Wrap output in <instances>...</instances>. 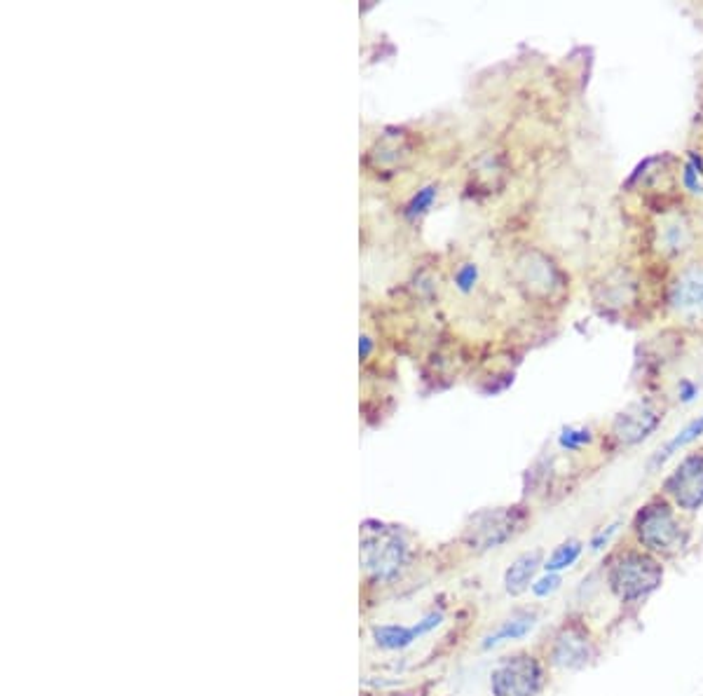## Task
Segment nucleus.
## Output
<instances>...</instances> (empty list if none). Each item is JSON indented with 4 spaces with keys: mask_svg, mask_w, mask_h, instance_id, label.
I'll list each match as a JSON object with an SVG mask.
<instances>
[{
    "mask_svg": "<svg viewBox=\"0 0 703 696\" xmlns=\"http://www.w3.org/2000/svg\"><path fill=\"white\" fill-rule=\"evenodd\" d=\"M661 584V569L650 558L626 553L609 569V586L621 601H638Z\"/></svg>",
    "mask_w": 703,
    "mask_h": 696,
    "instance_id": "f257e3e1",
    "label": "nucleus"
},
{
    "mask_svg": "<svg viewBox=\"0 0 703 696\" xmlns=\"http://www.w3.org/2000/svg\"><path fill=\"white\" fill-rule=\"evenodd\" d=\"M635 528H638L640 542H645L647 549L671 553L683 545V528L666 504L645 506L638 513Z\"/></svg>",
    "mask_w": 703,
    "mask_h": 696,
    "instance_id": "f03ea898",
    "label": "nucleus"
},
{
    "mask_svg": "<svg viewBox=\"0 0 703 696\" xmlns=\"http://www.w3.org/2000/svg\"><path fill=\"white\" fill-rule=\"evenodd\" d=\"M668 300L683 322L703 323V263L684 267L673 282Z\"/></svg>",
    "mask_w": 703,
    "mask_h": 696,
    "instance_id": "7ed1b4c3",
    "label": "nucleus"
},
{
    "mask_svg": "<svg viewBox=\"0 0 703 696\" xmlns=\"http://www.w3.org/2000/svg\"><path fill=\"white\" fill-rule=\"evenodd\" d=\"M666 490L687 512L703 506V455H691L666 481Z\"/></svg>",
    "mask_w": 703,
    "mask_h": 696,
    "instance_id": "20e7f679",
    "label": "nucleus"
},
{
    "mask_svg": "<svg viewBox=\"0 0 703 696\" xmlns=\"http://www.w3.org/2000/svg\"><path fill=\"white\" fill-rule=\"evenodd\" d=\"M661 418L664 415H659L654 405L638 401L615 420V437L626 446H635V443L645 441L647 437H652V431L661 424Z\"/></svg>",
    "mask_w": 703,
    "mask_h": 696,
    "instance_id": "39448f33",
    "label": "nucleus"
},
{
    "mask_svg": "<svg viewBox=\"0 0 703 696\" xmlns=\"http://www.w3.org/2000/svg\"><path fill=\"white\" fill-rule=\"evenodd\" d=\"M539 687V671L533 661H513L493 676L497 696H533Z\"/></svg>",
    "mask_w": 703,
    "mask_h": 696,
    "instance_id": "423d86ee",
    "label": "nucleus"
},
{
    "mask_svg": "<svg viewBox=\"0 0 703 696\" xmlns=\"http://www.w3.org/2000/svg\"><path fill=\"white\" fill-rule=\"evenodd\" d=\"M488 523L481 528H476V539L481 542V549H495L502 542H507L513 535V512H497L486 516Z\"/></svg>",
    "mask_w": 703,
    "mask_h": 696,
    "instance_id": "0eeeda50",
    "label": "nucleus"
},
{
    "mask_svg": "<svg viewBox=\"0 0 703 696\" xmlns=\"http://www.w3.org/2000/svg\"><path fill=\"white\" fill-rule=\"evenodd\" d=\"M539 563H542V553H539V551L520 556L519 561L507 569V575H504V584H507L509 594L511 595L523 594V591L527 589L530 579L535 577V572H537Z\"/></svg>",
    "mask_w": 703,
    "mask_h": 696,
    "instance_id": "6e6552de",
    "label": "nucleus"
},
{
    "mask_svg": "<svg viewBox=\"0 0 703 696\" xmlns=\"http://www.w3.org/2000/svg\"><path fill=\"white\" fill-rule=\"evenodd\" d=\"M373 638L375 643L385 647V650H404V647L413 645L420 635L418 631H415V626L405 628L399 626V624H385V626L373 628Z\"/></svg>",
    "mask_w": 703,
    "mask_h": 696,
    "instance_id": "1a4fd4ad",
    "label": "nucleus"
},
{
    "mask_svg": "<svg viewBox=\"0 0 703 696\" xmlns=\"http://www.w3.org/2000/svg\"><path fill=\"white\" fill-rule=\"evenodd\" d=\"M553 661L558 666H568V668H576L589 661V647L582 638H560L558 640L556 650H553Z\"/></svg>",
    "mask_w": 703,
    "mask_h": 696,
    "instance_id": "9d476101",
    "label": "nucleus"
},
{
    "mask_svg": "<svg viewBox=\"0 0 703 696\" xmlns=\"http://www.w3.org/2000/svg\"><path fill=\"white\" fill-rule=\"evenodd\" d=\"M535 628V619H530V617H526V619H509L504 621L497 631H493L488 635V638L483 640V647L488 650V647H495L500 645V643H507V640H520L526 638L527 633L533 631Z\"/></svg>",
    "mask_w": 703,
    "mask_h": 696,
    "instance_id": "9b49d317",
    "label": "nucleus"
},
{
    "mask_svg": "<svg viewBox=\"0 0 703 696\" xmlns=\"http://www.w3.org/2000/svg\"><path fill=\"white\" fill-rule=\"evenodd\" d=\"M701 434H703V413H701V415H699L697 420H694V422L687 424V427H684V430L680 431L678 437L673 438V441L666 443V448L661 450L659 455H657V460H654V463H664V460H668V457H671L673 453H678L680 448H684V446H690V443H694L699 437H701Z\"/></svg>",
    "mask_w": 703,
    "mask_h": 696,
    "instance_id": "f8f14e48",
    "label": "nucleus"
},
{
    "mask_svg": "<svg viewBox=\"0 0 703 696\" xmlns=\"http://www.w3.org/2000/svg\"><path fill=\"white\" fill-rule=\"evenodd\" d=\"M579 556H582V545H579L576 539H570V542H565V545H560L556 551H553L552 558L544 563V569L546 572L558 575L560 569L572 568V565L579 561Z\"/></svg>",
    "mask_w": 703,
    "mask_h": 696,
    "instance_id": "ddd939ff",
    "label": "nucleus"
},
{
    "mask_svg": "<svg viewBox=\"0 0 703 696\" xmlns=\"http://www.w3.org/2000/svg\"><path fill=\"white\" fill-rule=\"evenodd\" d=\"M683 188L690 195H703V160L691 151L683 165Z\"/></svg>",
    "mask_w": 703,
    "mask_h": 696,
    "instance_id": "4468645a",
    "label": "nucleus"
},
{
    "mask_svg": "<svg viewBox=\"0 0 703 696\" xmlns=\"http://www.w3.org/2000/svg\"><path fill=\"white\" fill-rule=\"evenodd\" d=\"M438 195V188L437 185H425V188H420L415 195L411 197V202L405 204V218H411V221H415V218H420V216H425L427 211H429V207L434 204V200H437Z\"/></svg>",
    "mask_w": 703,
    "mask_h": 696,
    "instance_id": "2eb2a0df",
    "label": "nucleus"
},
{
    "mask_svg": "<svg viewBox=\"0 0 703 696\" xmlns=\"http://www.w3.org/2000/svg\"><path fill=\"white\" fill-rule=\"evenodd\" d=\"M664 247L673 253H680L687 244H690V228L684 221H671L664 225Z\"/></svg>",
    "mask_w": 703,
    "mask_h": 696,
    "instance_id": "dca6fc26",
    "label": "nucleus"
},
{
    "mask_svg": "<svg viewBox=\"0 0 703 696\" xmlns=\"http://www.w3.org/2000/svg\"><path fill=\"white\" fill-rule=\"evenodd\" d=\"M591 441H593V434H591V430H584V427H568L558 437V446L563 450H570V453L586 448Z\"/></svg>",
    "mask_w": 703,
    "mask_h": 696,
    "instance_id": "f3484780",
    "label": "nucleus"
},
{
    "mask_svg": "<svg viewBox=\"0 0 703 696\" xmlns=\"http://www.w3.org/2000/svg\"><path fill=\"white\" fill-rule=\"evenodd\" d=\"M478 284V266L476 263H462L455 270V286L462 293H471Z\"/></svg>",
    "mask_w": 703,
    "mask_h": 696,
    "instance_id": "a211bd4d",
    "label": "nucleus"
},
{
    "mask_svg": "<svg viewBox=\"0 0 703 696\" xmlns=\"http://www.w3.org/2000/svg\"><path fill=\"white\" fill-rule=\"evenodd\" d=\"M560 584H563L560 575L546 572V577H542V579H537V582L533 584V594L537 595V598H546V595L556 594V591L560 589Z\"/></svg>",
    "mask_w": 703,
    "mask_h": 696,
    "instance_id": "6ab92c4d",
    "label": "nucleus"
},
{
    "mask_svg": "<svg viewBox=\"0 0 703 696\" xmlns=\"http://www.w3.org/2000/svg\"><path fill=\"white\" fill-rule=\"evenodd\" d=\"M617 530H619V523H612V526L602 528L601 532H596V535H593V539H591V549H593V551L605 549V546H608L609 542H612V537H615V535H617Z\"/></svg>",
    "mask_w": 703,
    "mask_h": 696,
    "instance_id": "aec40b11",
    "label": "nucleus"
},
{
    "mask_svg": "<svg viewBox=\"0 0 703 696\" xmlns=\"http://www.w3.org/2000/svg\"><path fill=\"white\" fill-rule=\"evenodd\" d=\"M678 394H680V401H683V404H690V401L699 394V387L694 385L691 380H683V382L678 385Z\"/></svg>",
    "mask_w": 703,
    "mask_h": 696,
    "instance_id": "412c9836",
    "label": "nucleus"
},
{
    "mask_svg": "<svg viewBox=\"0 0 703 696\" xmlns=\"http://www.w3.org/2000/svg\"><path fill=\"white\" fill-rule=\"evenodd\" d=\"M371 349H373V340H371L368 336H364L362 342H359V355H362V359H368Z\"/></svg>",
    "mask_w": 703,
    "mask_h": 696,
    "instance_id": "4be33fe9",
    "label": "nucleus"
}]
</instances>
